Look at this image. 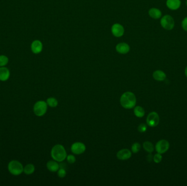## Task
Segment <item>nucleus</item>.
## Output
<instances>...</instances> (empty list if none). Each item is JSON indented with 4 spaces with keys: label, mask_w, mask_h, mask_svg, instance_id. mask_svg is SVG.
<instances>
[{
    "label": "nucleus",
    "mask_w": 187,
    "mask_h": 186,
    "mask_svg": "<svg viewBox=\"0 0 187 186\" xmlns=\"http://www.w3.org/2000/svg\"><path fill=\"white\" fill-rule=\"evenodd\" d=\"M35 170V167L32 164H28L24 168V171L26 175H31L34 173Z\"/></svg>",
    "instance_id": "obj_19"
},
{
    "label": "nucleus",
    "mask_w": 187,
    "mask_h": 186,
    "mask_svg": "<svg viewBox=\"0 0 187 186\" xmlns=\"http://www.w3.org/2000/svg\"><path fill=\"white\" fill-rule=\"evenodd\" d=\"M181 5L180 0H167L166 1V6L171 10H177L180 7Z\"/></svg>",
    "instance_id": "obj_13"
},
{
    "label": "nucleus",
    "mask_w": 187,
    "mask_h": 186,
    "mask_svg": "<svg viewBox=\"0 0 187 186\" xmlns=\"http://www.w3.org/2000/svg\"><path fill=\"white\" fill-rule=\"evenodd\" d=\"M121 105L125 109H130L135 106L136 98L135 95L131 92L124 93L120 99Z\"/></svg>",
    "instance_id": "obj_1"
},
{
    "label": "nucleus",
    "mask_w": 187,
    "mask_h": 186,
    "mask_svg": "<svg viewBox=\"0 0 187 186\" xmlns=\"http://www.w3.org/2000/svg\"><path fill=\"white\" fill-rule=\"evenodd\" d=\"M170 144L166 140H161L157 142L155 145V150L157 153L164 154L169 149Z\"/></svg>",
    "instance_id": "obj_7"
},
{
    "label": "nucleus",
    "mask_w": 187,
    "mask_h": 186,
    "mask_svg": "<svg viewBox=\"0 0 187 186\" xmlns=\"http://www.w3.org/2000/svg\"><path fill=\"white\" fill-rule=\"evenodd\" d=\"M47 102L43 101H39L36 102L34 106V112L37 116H42L47 112Z\"/></svg>",
    "instance_id": "obj_4"
},
{
    "label": "nucleus",
    "mask_w": 187,
    "mask_h": 186,
    "mask_svg": "<svg viewBox=\"0 0 187 186\" xmlns=\"http://www.w3.org/2000/svg\"><path fill=\"white\" fill-rule=\"evenodd\" d=\"M111 31L113 35L117 37H121L124 33V28L123 26L119 24H114L112 27Z\"/></svg>",
    "instance_id": "obj_10"
},
{
    "label": "nucleus",
    "mask_w": 187,
    "mask_h": 186,
    "mask_svg": "<svg viewBox=\"0 0 187 186\" xmlns=\"http://www.w3.org/2000/svg\"><path fill=\"white\" fill-rule=\"evenodd\" d=\"M67 161L69 162L70 164H74V163L76 161V157L74 156V155L70 154L66 157Z\"/></svg>",
    "instance_id": "obj_27"
},
{
    "label": "nucleus",
    "mask_w": 187,
    "mask_h": 186,
    "mask_svg": "<svg viewBox=\"0 0 187 186\" xmlns=\"http://www.w3.org/2000/svg\"><path fill=\"white\" fill-rule=\"evenodd\" d=\"M162 157L161 154L157 153L153 157V161L156 163H159L162 161Z\"/></svg>",
    "instance_id": "obj_25"
},
{
    "label": "nucleus",
    "mask_w": 187,
    "mask_h": 186,
    "mask_svg": "<svg viewBox=\"0 0 187 186\" xmlns=\"http://www.w3.org/2000/svg\"><path fill=\"white\" fill-rule=\"evenodd\" d=\"M143 146L145 151L149 154H151L154 151V146L151 142H145L143 144Z\"/></svg>",
    "instance_id": "obj_20"
},
{
    "label": "nucleus",
    "mask_w": 187,
    "mask_h": 186,
    "mask_svg": "<svg viewBox=\"0 0 187 186\" xmlns=\"http://www.w3.org/2000/svg\"><path fill=\"white\" fill-rule=\"evenodd\" d=\"M147 127L145 123H141L138 127V131L141 133H144L147 131Z\"/></svg>",
    "instance_id": "obj_26"
},
{
    "label": "nucleus",
    "mask_w": 187,
    "mask_h": 186,
    "mask_svg": "<svg viewBox=\"0 0 187 186\" xmlns=\"http://www.w3.org/2000/svg\"><path fill=\"white\" fill-rule=\"evenodd\" d=\"M186 5H187V0L186 1Z\"/></svg>",
    "instance_id": "obj_31"
},
{
    "label": "nucleus",
    "mask_w": 187,
    "mask_h": 186,
    "mask_svg": "<svg viewBox=\"0 0 187 186\" xmlns=\"http://www.w3.org/2000/svg\"><path fill=\"white\" fill-rule=\"evenodd\" d=\"M10 70H8L7 67H0V81L1 82H6L10 78Z\"/></svg>",
    "instance_id": "obj_12"
},
{
    "label": "nucleus",
    "mask_w": 187,
    "mask_h": 186,
    "mask_svg": "<svg viewBox=\"0 0 187 186\" xmlns=\"http://www.w3.org/2000/svg\"><path fill=\"white\" fill-rule=\"evenodd\" d=\"M153 77L155 80L161 82V81H164V80H165L166 78V75L162 70H157L153 73Z\"/></svg>",
    "instance_id": "obj_15"
},
{
    "label": "nucleus",
    "mask_w": 187,
    "mask_h": 186,
    "mask_svg": "<svg viewBox=\"0 0 187 186\" xmlns=\"http://www.w3.org/2000/svg\"><path fill=\"white\" fill-rule=\"evenodd\" d=\"M47 105H48L49 107L55 108L58 105V101H57L56 98H55L54 97H50L47 99Z\"/></svg>",
    "instance_id": "obj_21"
},
{
    "label": "nucleus",
    "mask_w": 187,
    "mask_h": 186,
    "mask_svg": "<svg viewBox=\"0 0 187 186\" xmlns=\"http://www.w3.org/2000/svg\"><path fill=\"white\" fill-rule=\"evenodd\" d=\"M147 158L148 161H151L153 159V157H152V155L150 154L148 155Z\"/></svg>",
    "instance_id": "obj_29"
},
{
    "label": "nucleus",
    "mask_w": 187,
    "mask_h": 186,
    "mask_svg": "<svg viewBox=\"0 0 187 186\" xmlns=\"http://www.w3.org/2000/svg\"><path fill=\"white\" fill-rule=\"evenodd\" d=\"M160 24L165 30H171L175 26V21L171 15H164L161 19Z\"/></svg>",
    "instance_id": "obj_5"
},
{
    "label": "nucleus",
    "mask_w": 187,
    "mask_h": 186,
    "mask_svg": "<svg viewBox=\"0 0 187 186\" xmlns=\"http://www.w3.org/2000/svg\"><path fill=\"white\" fill-rule=\"evenodd\" d=\"M9 62L8 57L6 55H0V67H5Z\"/></svg>",
    "instance_id": "obj_22"
},
{
    "label": "nucleus",
    "mask_w": 187,
    "mask_h": 186,
    "mask_svg": "<svg viewBox=\"0 0 187 186\" xmlns=\"http://www.w3.org/2000/svg\"><path fill=\"white\" fill-rule=\"evenodd\" d=\"M141 149V145L138 142H135L133 144L131 147V151L133 153L136 154L140 151Z\"/></svg>",
    "instance_id": "obj_23"
},
{
    "label": "nucleus",
    "mask_w": 187,
    "mask_h": 186,
    "mask_svg": "<svg viewBox=\"0 0 187 186\" xmlns=\"http://www.w3.org/2000/svg\"><path fill=\"white\" fill-rule=\"evenodd\" d=\"M71 150L74 154H80L84 152L86 150V147L83 143L77 142L72 145Z\"/></svg>",
    "instance_id": "obj_8"
},
{
    "label": "nucleus",
    "mask_w": 187,
    "mask_h": 186,
    "mask_svg": "<svg viewBox=\"0 0 187 186\" xmlns=\"http://www.w3.org/2000/svg\"><path fill=\"white\" fill-rule=\"evenodd\" d=\"M116 50L120 54H125L130 51V47L126 43H121L117 45Z\"/></svg>",
    "instance_id": "obj_14"
},
{
    "label": "nucleus",
    "mask_w": 187,
    "mask_h": 186,
    "mask_svg": "<svg viewBox=\"0 0 187 186\" xmlns=\"http://www.w3.org/2000/svg\"><path fill=\"white\" fill-rule=\"evenodd\" d=\"M47 169L51 172H56L59 169V165L57 161H50L47 163Z\"/></svg>",
    "instance_id": "obj_17"
},
{
    "label": "nucleus",
    "mask_w": 187,
    "mask_h": 186,
    "mask_svg": "<svg viewBox=\"0 0 187 186\" xmlns=\"http://www.w3.org/2000/svg\"><path fill=\"white\" fill-rule=\"evenodd\" d=\"M131 152L128 149H122L118 152L117 154V157L118 159L124 161L130 158L131 157Z\"/></svg>",
    "instance_id": "obj_11"
},
{
    "label": "nucleus",
    "mask_w": 187,
    "mask_h": 186,
    "mask_svg": "<svg viewBox=\"0 0 187 186\" xmlns=\"http://www.w3.org/2000/svg\"><path fill=\"white\" fill-rule=\"evenodd\" d=\"M58 175L60 178H64L66 175V171L64 168H60L58 170Z\"/></svg>",
    "instance_id": "obj_24"
},
{
    "label": "nucleus",
    "mask_w": 187,
    "mask_h": 186,
    "mask_svg": "<svg viewBox=\"0 0 187 186\" xmlns=\"http://www.w3.org/2000/svg\"><path fill=\"white\" fill-rule=\"evenodd\" d=\"M51 156L54 161L61 162L66 158V152L62 145L58 144L52 148Z\"/></svg>",
    "instance_id": "obj_2"
},
{
    "label": "nucleus",
    "mask_w": 187,
    "mask_h": 186,
    "mask_svg": "<svg viewBox=\"0 0 187 186\" xmlns=\"http://www.w3.org/2000/svg\"><path fill=\"white\" fill-rule=\"evenodd\" d=\"M185 74L186 75V77H187V66L185 68Z\"/></svg>",
    "instance_id": "obj_30"
},
{
    "label": "nucleus",
    "mask_w": 187,
    "mask_h": 186,
    "mask_svg": "<svg viewBox=\"0 0 187 186\" xmlns=\"http://www.w3.org/2000/svg\"><path fill=\"white\" fill-rule=\"evenodd\" d=\"M134 114L136 116L141 118L144 116V115L145 114V112L142 107L137 106L134 109Z\"/></svg>",
    "instance_id": "obj_18"
},
{
    "label": "nucleus",
    "mask_w": 187,
    "mask_h": 186,
    "mask_svg": "<svg viewBox=\"0 0 187 186\" xmlns=\"http://www.w3.org/2000/svg\"><path fill=\"white\" fill-rule=\"evenodd\" d=\"M43 49L42 43L39 40H34L31 45V50L34 54H38Z\"/></svg>",
    "instance_id": "obj_9"
},
{
    "label": "nucleus",
    "mask_w": 187,
    "mask_h": 186,
    "mask_svg": "<svg viewBox=\"0 0 187 186\" xmlns=\"http://www.w3.org/2000/svg\"><path fill=\"white\" fill-rule=\"evenodd\" d=\"M148 13L150 17H152L153 19H159L162 15L161 12L159 9L155 8H152L150 9Z\"/></svg>",
    "instance_id": "obj_16"
},
{
    "label": "nucleus",
    "mask_w": 187,
    "mask_h": 186,
    "mask_svg": "<svg viewBox=\"0 0 187 186\" xmlns=\"http://www.w3.org/2000/svg\"><path fill=\"white\" fill-rule=\"evenodd\" d=\"M8 170L13 175L18 176L22 174L24 171V167L20 161L13 160L8 163Z\"/></svg>",
    "instance_id": "obj_3"
},
{
    "label": "nucleus",
    "mask_w": 187,
    "mask_h": 186,
    "mask_svg": "<svg viewBox=\"0 0 187 186\" xmlns=\"http://www.w3.org/2000/svg\"><path fill=\"white\" fill-rule=\"evenodd\" d=\"M147 124L149 126L154 127L157 126L159 123V116L156 112H152L147 117Z\"/></svg>",
    "instance_id": "obj_6"
},
{
    "label": "nucleus",
    "mask_w": 187,
    "mask_h": 186,
    "mask_svg": "<svg viewBox=\"0 0 187 186\" xmlns=\"http://www.w3.org/2000/svg\"><path fill=\"white\" fill-rule=\"evenodd\" d=\"M182 27L183 30L187 32V17H185L182 21Z\"/></svg>",
    "instance_id": "obj_28"
}]
</instances>
